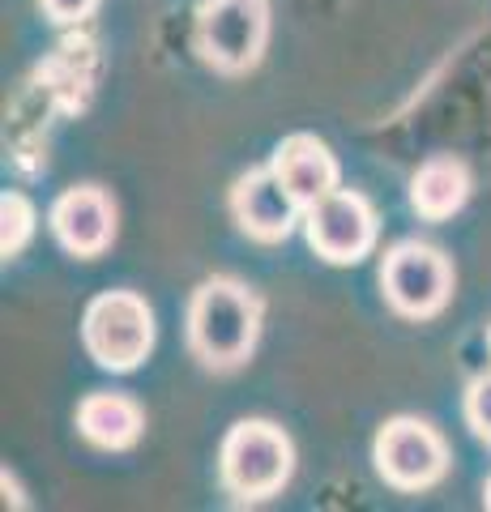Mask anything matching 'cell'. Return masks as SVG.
<instances>
[{
	"label": "cell",
	"instance_id": "cell-1",
	"mask_svg": "<svg viewBox=\"0 0 491 512\" xmlns=\"http://www.w3.org/2000/svg\"><path fill=\"white\" fill-rule=\"evenodd\" d=\"M261 333V303L235 278H210L188 303V346L205 367H240Z\"/></svg>",
	"mask_w": 491,
	"mask_h": 512
},
{
	"label": "cell",
	"instance_id": "cell-2",
	"mask_svg": "<svg viewBox=\"0 0 491 512\" xmlns=\"http://www.w3.org/2000/svg\"><path fill=\"white\" fill-rule=\"evenodd\" d=\"M223 483L240 500H265L282 491L295 470V448L287 431L265 419H240L223 440Z\"/></svg>",
	"mask_w": 491,
	"mask_h": 512
},
{
	"label": "cell",
	"instance_id": "cell-3",
	"mask_svg": "<svg viewBox=\"0 0 491 512\" xmlns=\"http://www.w3.org/2000/svg\"><path fill=\"white\" fill-rule=\"evenodd\" d=\"M82 338L99 367L133 372L154 346V312L137 291H103L99 299H90Z\"/></svg>",
	"mask_w": 491,
	"mask_h": 512
},
{
	"label": "cell",
	"instance_id": "cell-4",
	"mask_svg": "<svg viewBox=\"0 0 491 512\" xmlns=\"http://www.w3.org/2000/svg\"><path fill=\"white\" fill-rule=\"evenodd\" d=\"M269 39V0H205L197 9V47L223 73H248Z\"/></svg>",
	"mask_w": 491,
	"mask_h": 512
},
{
	"label": "cell",
	"instance_id": "cell-5",
	"mask_svg": "<svg viewBox=\"0 0 491 512\" xmlns=\"http://www.w3.org/2000/svg\"><path fill=\"white\" fill-rule=\"evenodd\" d=\"M380 286H385V299L393 312H402L410 320H427L445 308L453 295V265L440 248L406 239V244H398L385 256Z\"/></svg>",
	"mask_w": 491,
	"mask_h": 512
},
{
	"label": "cell",
	"instance_id": "cell-6",
	"mask_svg": "<svg viewBox=\"0 0 491 512\" xmlns=\"http://www.w3.org/2000/svg\"><path fill=\"white\" fill-rule=\"evenodd\" d=\"M376 470L385 474L389 487L398 491H423L445 478L449 448L427 423L419 419H393L376 436Z\"/></svg>",
	"mask_w": 491,
	"mask_h": 512
},
{
	"label": "cell",
	"instance_id": "cell-7",
	"mask_svg": "<svg viewBox=\"0 0 491 512\" xmlns=\"http://www.w3.org/2000/svg\"><path fill=\"white\" fill-rule=\"evenodd\" d=\"M308 244L329 265H355L376 244L372 205L351 188H334L329 197L308 205Z\"/></svg>",
	"mask_w": 491,
	"mask_h": 512
},
{
	"label": "cell",
	"instance_id": "cell-8",
	"mask_svg": "<svg viewBox=\"0 0 491 512\" xmlns=\"http://www.w3.org/2000/svg\"><path fill=\"white\" fill-rule=\"evenodd\" d=\"M304 205L295 201V192L278 180L274 167H261V171H248L240 184L231 192V214L235 222L261 244H274V239H287L295 218Z\"/></svg>",
	"mask_w": 491,
	"mask_h": 512
},
{
	"label": "cell",
	"instance_id": "cell-9",
	"mask_svg": "<svg viewBox=\"0 0 491 512\" xmlns=\"http://www.w3.org/2000/svg\"><path fill=\"white\" fill-rule=\"evenodd\" d=\"M52 231L73 256H99L116 239V205L103 188H69L52 205Z\"/></svg>",
	"mask_w": 491,
	"mask_h": 512
},
{
	"label": "cell",
	"instance_id": "cell-10",
	"mask_svg": "<svg viewBox=\"0 0 491 512\" xmlns=\"http://www.w3.org/2000/svg\"><path fill=\"white\" fill-rule=\"evenodd\" d=\"M269 167L278 171V180L295 192V201L304 205V210L338 188V158L329 154L325 141H316L308 133H295L282 141Z\"/></svg>",
	"mask_w": 491,
	"mask_h": 512
},
{
	"label": "cell",
	"instance_id": "cell-11",
	"mask_svg": "<svg viewBox=\"0 0 491 512\" xmlns=\"http://www.w3.org/2000/svg\"><path fill=\"white\" fill-rule=\"evenodd\" d=\"M77 427L94 448H129L137 444L141 427H146V414L133 397L124 393H90L82 406H77Z\"/></svg>",
	"mask_w": 491,
	"mask_h": 512
},
{
	"label": "cell",
	"instance_id": "cell-12",
	"mask_svg": "<svg viewBox=\"0 0 491 512\" xmlns=\"http://www.w3.org/2000/svg\"><path fill=\"white\" fill-rule=\"evenodd\" d=\"M466 197H470V175L457 158H432V163H423L415 171V180H410V205H415L427 222L453 218L466 205Z\"/></svg>",
	"mask_w": 491,
	"mask_h": 512
},
{
	"label": "cell",
	"instance_id": "cell-13",
	"mask_svg": "<svg viewBox=\"0 0 491 512\" xmlns=\"http://www.w3.org/2000/svg\"><path fill=\"white\" fill-rule=\"evenodd\" d=\"M30 235H35V205L22 192H5L0 197V252H22Z\"/></svg>",
	"mask_w": 491,
	"mask_h": 512
},
{
	"label": "cell",
	"instance_id": "cell-14",
	"mask_svg": "<svg viewBox=\"0 0 491 512\" xmlns=\"http://www.w3.org/2000/svg\"><path fill=\"white\" fill-rule=\"evenodd\" d=\"M466 419L474 427V436L491 444V376H479L466 393Z\"/></svg>",
	"mask_w": 491,
	"mask_h": 512
},
{
	"label": "cell",
	"instance_id": "cell-15",
	"mask_svg": "<svg viewBox=\"0 0 491 512\" xmlns=\"http://www.w3.org/2000/svg\"><path fill=\"white\" fill-rule=\"evenodd\" d=\"M94 5H99V0H43V9L52 22H77V18H86Z\"/></svg>",
	"mask_w": 491,
	"mask_h": 512
},
{
	"label": "cell",
	"instance_id": "cell-16",
	"mask_svg": "<svg viewBox=\"0 0 491 512\" xmlns=\"http://www.w3.org/2000/svg\"><path fill=\"white\" fill-rule=\"evenodd\" d=\"M483 504L491 508V478H487V491H483Z\"/></svg>",
	"mask_w": 491,
	"mask_h": 512
},
{
	"label": "cell",
	"instance_id": "cell-17",
	"mask_svg": "<svg viewBox=\"0 0 491 512\" xmlns=\"http://www.w3.org/2000/svg\"><path fill=\"white\" fill-rule=\"evenodd\" d=\"M487 346H491V333H487Z\"/></svg>",
	"mask_w": 491,
	"mask_h": 512
}]
</instances>
